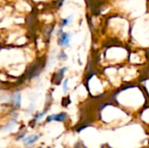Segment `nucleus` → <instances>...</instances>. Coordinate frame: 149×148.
<instances>
[{
	"mask_svg": "<svg viewBox=\"0 0 149 148\" xmlns=\"http://www.w3.org/2000/svg\"><path fill=\"white\" fill-rule=\"evenodd\" d=\"M44 65L45 64L41 62V59H38L37 62L33 65V66L31 67L30 71H28L29 77L31 79H33L35 77H38L40 74V72H42V69H43Z\"/></svg>",
	"mask_w": 149,
	"mask_h": 148,
	"instance_id": "nucleus-1",
	"label": "nucleus"
},
{
	"mask_svg": "<svg viewBox=\"0 0 149 148\" xmlns=\"http://www.w3.org/2000/svg\"><path fill=\"white\" fill-rule=\"evenodd\" d=\"M67 70V67H63V68H60L57 72L54 73V75L52 76V82L53 84H55L56 85H58L62 79H63V77H64V74L65 72V71Z\"/></svg>",
	"mask_w": 149,
	"mask_h": 148,
	"instance_id": "nucleus-2",
	"label": "nucleus"
},
{
	"mask_svg": "<svg viewBox=\"0 0 149 148\" xmlns=\"http://www.w3.org/2000/svg\"><path fill=\"white\" fill-rule=\"evenodd\" d=\"M67 119V114L65 113H60L58 114H53L51 116H48L46 119V122H51L52 120L54 121H58V122H63Z\"/></svg>",
	"mask_w": 149,
	"mask_h": 148,
	"instance_id": "nucleus-3",
	"label": "nucleus"
},
{
	"mask_svg": "<svg viewBox=\"0 0 149 148\" xmlns=\"http://www.w3.org/2000/svg\"><path fill=\"white\" fill-rule=\"evenodd\" d=\"M70 40H71V35L66 32H62L58 38V44L60 46L67 47V46H69Z\"/></svg>",
	"mask_w": 149,
	"mask_h": 148,
	"instance_id": "nucleus-4",
	"label": "nucleus"
},
{
	"mask_svg": "<svg viewBox=\"0 0 149 148\" xmlns=\"http://www.w3.org/2000/svg\"><path fill=\"white\" fill-rule=\"evenodd\" d=\"M39 139V136L38 134H32V135H30L28 137H26L25 139H24V146L25 147H28V146H31L32 144H34Z\"/></svg>",
	"mask_w": 149,
	"mask_h": 148,
	"instance_id": "nucleus-5",
	"label": "nucleus"
},
{
	"mask_svg": "<svg viewBox=\"0 0 149 148\" xmlns=\"http://www.w3.org/2000/svg\"><path fill=\"white\" fill-rule=\"evenodd\" d=\"M12 103L14 105V106H16L17 108H19L21 106V94L19 92H16L13 96H12Z\"/></svg>",
	"mask_w": 149,
	"mask_h": 148,
	"instance_id": "nucleus-6",
	"label": "nucleus"
},
{
	"mask_svg": "<svg viewBox=\"0 0 149 148\" xmlns=\"http://www.w3.org/2000/svg\"><path fill=\"white\" fill-rule=\"evenodd\" d=\"M71 19H72V16H71V17H66V18H65V19H63L62 22H61V27L66 26V25L71 22Z\"/></svg>",
	"mask_w": 149,
	"mask_h": 148,
	"instance_id": "nucleus-7",
	"label": "nucleus"
},
{
	"mask_svg": "<svg viewBox=\"0 0 149 148\" xmlns=\"http://www.w3.org/2000/svg\"><path fill=\"white\" fill-rule=\"evenodd\" d=\"M58 58H59L60 60H66V59H67V56H66V54H65V52L64 51H62L60 52V54H59V56H58Z\"/></svg>",
	"mask_w": 149,
	"mask_h": 148,
	"instance_id": "nucleus-8",
	"label": "nucleus"
},
{
	"mask_svg": "<svg viewBox=\"0 0 149 148\" xmlns=\"http://www.w3.org/2000/svg\"><path fill=\"white\" fill-rule=\"evenodd\" d=\"M75 148H86V146L84 145V143H83L82 141H79V142L76 143V145H75Z\"/></svg>",
	"mask_w": 149,
	"mask_h": 148,
	"instance_id": "nucleus-9",
	"label": "nucleus"
},
{
	"mask_svg": "<svg viewBox=\"0 0 149 148\" xmlns=\"http://www.w3.org/2000/svg\"><path fill=\"white\" fill-rule=\"evenodd\" d=\"M67 83H68V79H66L64 82V85H63V92L65 93L67 92Z\"/></svg>",
	"mask_w": 149,
	"mask_h": 148,
	"instance_id": "nucleus-10",
	"label": "nucleus"
},
{
	"mask_svg": "<svg viewBox=\"0 0 149 148\" xmlns=\"http://www.w3.org/2000/svg\"><path fill=\"white\" fill-rule=\"evenodd\" d=\"M64 2H65V0H58V1H56V4H57L58 9H59L63 5Z\"/></svg>",
	"mask_w": 149,
	"mask_h": 148,
	"instance_id": "nucleus-11",
	"label": "nucleus"
},
{
	"mask_svg": "<svg viewBox=\"0 0 149 148\" xmlns=\"http://www.w3.org/2000/svg\"><path fill=\"white\" fill-rule=\"evenodd\" d=\"M48 148H51V147H48Z\"/></svg>",
	"mask_w": 149,
	"mask_h": 148,
	"instance_id": "nucleus-12",
	"label": "nucleus"
},
{
	"mask_svg": "<svg viewBox=\"0 0 149 148\" xmlns=\"http://www.w3.org/2000/svg\"><path fill=\"white\" fill-rule=\"evenodd\" d=\"M39 148H42V147H39Z\"/></svg>",
	"mask_w": 149,
	"mask_h": 148,
	"instance_id": "nucleus-13",
	"label": "nucleus"
}]
</instances>
